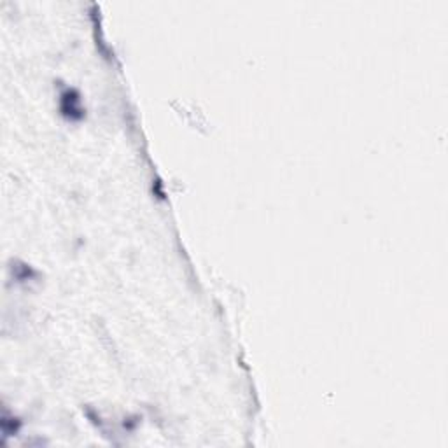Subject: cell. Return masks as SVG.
Masks as SVG:
<instances>
[{
  "mask_svg": "<svg viewBox=\"0 0 448 448\" xmlns=\"http://www.w3.org/2000/svg\"><path fill=\"white\" fill-rule=\"evenodd\" d=\"M62 114L69 119H81L84 116V109L81 107V95L74 88H67L60 97Z\"/></svg>",
  "mask_w": 448,
  "mask_h": 448,
  "instance_id": "obj_1",
  "label": "cell"
}]
</instances>
